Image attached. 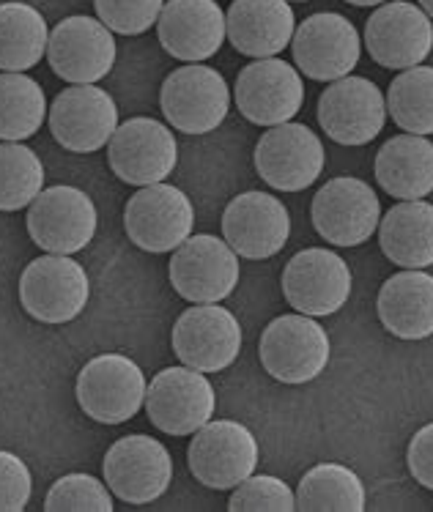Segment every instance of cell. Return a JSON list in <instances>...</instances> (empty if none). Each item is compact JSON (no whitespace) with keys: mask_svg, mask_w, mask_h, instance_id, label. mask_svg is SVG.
Returning <instances> with one entry per match:
<instances>
[{"mask_svg":"<svg viewBox=\"0 0 433 512\" xmlns=\"http://www.w3.org/2000/svg\"><path fill=\"white\" fill-rule=\"evenodd\" d=\"M329 335L313 315H280L266 326L258 356L269 376L283 384L316 381L329 365Z\"/></svg>","mask_w":433,"mask_h":512,"instance_id":"cell-1","label":"cell"},{"mask_svg":"<svg viewBox=\"0 0 433 512\" xmlns=\"http://www.w3.org/2000/svg\"><path fill=\"white\" fill-rule=\"evenodd\" d=\"M258 441L253 430L233 419H209L192 433L187 463L195 480L212 491H231L258 466Z\"/></svg>","mask_w":433,"mask_h":512,"instance_id":"cell-2","label":"cell"},{"mask_svg":"<svg viewBox=\"0 0 433 512\" xmlns=\"http://www.w3.org/2000/svg\"><path fill=\"white\" fill-rule=\"evenodd\" d=\"M159 105L173 129L184 135H209L231 110V88L212 66L187 63L165 77Z\"/></svg>","mask_w":433,"mask_h":512,"instance_id":"cell-3","label":"cell"},{"mask_svg":"<svg viewBox=\"0 0 433 512\" xmlns=\"http://www.w3.org/2000/svg\"><path fill=\"white\" fill-rule=\"evenodd\" d=\"M148 381L135 359L99 354L77 376V403L102 425H121L146 406Z\"/></svg>","mask_w":433,"mask_h":512,"instance_id":"cell-4","label":"cell"},{"mask_svg":"<svg viewBox=\"0 0 433 512\" xmlns=\"http://www.w3.org/2000/svg\"><path fill=\"white\" fill-rule=\"evenodd\" d=\"M91 296L88 274L69 255L47 252L25 266L20 277V302L25 313L42 324H69L83 313Z\"/></svg>","mask_w":433,"mask_h":512,"instance_id":"cell-5","label":"cell"},{"mask_svg":"<svg viewBox=\"0 0 433 512\" xmlns=\"http://www.w3.org/2000/svg\"><path fill=\"white\" fill-rule=\"evenodd\" d=\"M217 392L195 367H165L151 378L146 392L148 419L168 436H192L214 419Z\"/></svg>","mask_w":433,"mask_h":512,"instance_id":"cell-6","label":"cell"},{"mask_svg":"<svg viewBox=\"0 0 433 512\" xmlns=\"http://www.w3.org/2000/svg\"><path fill=\"white\" fill-rule=\"evenodd\" d=\"M296 69L318 83H335L349 77L357 69L362 55V39L354 22L338 11L310 14L302 25H296L291 39Z\"/></svg>","mask_w":433,"mask_h":512,"instance_id":"cell-7","label":"cell"},{"mask_svg":"<svg viewBox=\"0 0 433 512\" xmlns=\"http://www.w3.org/2000/svg\"><path fill=\"white\" fill-rule=\"evenodd\" d=\"M195 209L179 187L151 184L140 187L124 209V230L143 252H173L192 236Z\"/></svg>","mask_w":433,"mask_h":512,"instance_id":"cell-8","label":"cell"},{"mask_svg":"<svg viewBox=\"0 0 433 512\" xmlns=\"http://www.w3.org/2000/svg\"><path fill=\"white\" fill-rule=\"evenodd\" d=\"M170 285L192 304H220L239 285V255L225 239L190 236L173 250Z\"/></svg>","mask_w":433,"mask_h":512,"instance_id":"cell-9","label":"cell"},{"mask_svg":"<svg viewBox=\"0 0 433 512\" xmlns=\"http://www.w3.org/2000/svg\"><path fill=\"white\" fill-rule=\"evenodd\" d=\"M116 39L102 20L74 14L50 31L47 61L53 72L72 85H96L116 66Z\"/></svg>","mask_w":433,"mask_h":512,"instance_id":"cell-10","label":"cell"},{"mask_svg":"<svg viewBox=\"0 0 433 512\" xmlns=\"http://www.w3.org/2000/svg\"><path fill=\"white\" fill-rule=\"evenodd\" d=\"M379 222V195L362 178H332L313 198V228L327 244L360 247L379 230Z\"/></svg>","mask_w":433,"mask_h":512,"instance_id":"cell-11","label":"cell"},{"mask_svg":"<svg viewBox=\"0 0 433 512\" xmlns=\"http://www.w3.org/2000/svg\"><path fill=\"white\" fill-rule=\"evenodd\" d=\"M283 296L296 313L324 318L343 310L349 302L351 277L349 263L338 252L313 247V250L296 252L283 269Z\"/></svg>","mask_w":433,"mask_h":512,"instance_id":"cell-12","label":"cell"},{"mask_svg":"<svg viewBox=\"0 0 433 512\" xmlns=\"http://www.w3.org/2000/svg\"><path fill=\"white\" fill-rule=\"evenodd\" d=\"M318 124L340 146H365L387 124V96L368 77H340L318 99Z\"/></svg>","mask_w":433,"mask_h":512,"instance_id":"cell-13","label":"cell"},{"mask_svg":"<svg viewBox=\"0 0 433 512\" xmlns=\"http://www.w3.org/2000/svg\"><path fill=\"white\" fill-rule=\"evenodd\" d=\"M107 159L124 184L151 187L162 184L176 170L179 143L157 118H129L110 137Z\"/></svg>","mask_w":433,"mask_h":512,"instance_id":"cell-14","label":"cell"},{"mask_svg":"<svg viewBox=\"0 0 433 512\" xmlns=\"http://www.w3.org/2000/svg\"><path fill=\"white\" fill-rule=\"evenodd\" d=\"M105 482L121 502L151 504L173 482V458L162 441L132 433L118 439L105 455Z\"/></svg>","mask_w":433,"mask_h":512,"instance_id":"cell-15","label":"cell"},{"mask_svg":"<svg viewBox=\"0 0 433 512\" xmlns=\"http://www.w3.org/2000/svg\"><path fill=\"white\" fill-rule=\"evenodd\" d=\"M233 99L250 124L280 126L302 110L305 85L299 69L283 58H255L236 77Z\"/></svg>","mask_w":433,"mask_h":512,"instance_id":"cell-16","label":"cell"},{"mask_svg":"<svg viewBox=\"0 0 433 512\" xmlns=\"http://www.w3.org/2000/svg\"><path fill=\"white\" fill-rule=\"evenodd\" d=\"M170 343L181 365L201 373H220L231 367L242 351V326L236 315L220 304H192L179 315Z\"/></svg>","mask_w":433,"mask_h":512,"instance_id":"cell-17","label":"cell"},{"mask_svg":"<svg viewBox=\"0 0 433 512\" xmlns=\"http://www.w3.org/2000/svg\"><path fill=\"white\" fill-rule=\"evenodd\" d=\"M253 162L258 176L269 187L280 192H302L310 184H316L327 154L321 137L313 129L288 121V124L269 126V132L261 135Z\"/></svg>","mask_w":433,"mask_h":512,"instance_id":"cell-18","label":"cell"},{"mask_svg":"<svg viewBox=\"0 0 433 512\" xmlns=\"http://www.w3.org/2000/svg\"><path fill=\"white\" fill-rule=\"evenodd\" d=\"M28 233L36 247L53 255L85 250L96 233L94 200L77 187H50L28 206Z\"/></svg>","mask_w":433,"mask_h":512,"instance_id":"cell-19","label":"cell"},{"mask_svg":"<svg viewBox=\"0 0 433 512\" xmlns=\"http://www.w3.org/2000/svg\"><path fill=\"white\" fill-rule=\"evenodd\" d=\"M365 47L384 69L420 66L433 50V20L409 0L381 3L365 22Z\"/></svg>","mask_w":433,"mask_h":512,"instance_id":"cell-20","label":"cell"},{"mask_svg":"<svg viewBox=\"0 0 433 512\" xmlns=\"http://www.w3.org/2000/svg\"><path fill=\"white\" fill-rule=\"evenodd\" d=\"M116 129V99L99 85H72L55 96L50 107V132L55 143L74 154H94L105 148Z\"/></svg>","mask_w":433,"mask_h":512,"instance_id":"cell-21","label":"cell"},{"mask_svg":"<svg viewBox=\"0 0 433 512\" xmlns=\"http://www.w3.org/2000/svg\"><path fill=\"white\" fill-rule=\"evenodd\" d=\"M222 236L236 255L247 261H266L286 247L291 217L283 200L269 192H242L222 214Z\"/></svg>","mask_w":433,"mask_h":512,"instance_id":"cell-22","label":"cell"},{"mask_svg":"<svg viewBox=\"0 0 433 512\" xmlns=\"http://www.w3.org/2000/svg\"><path fill=\"white\" fill-rule=\"evenodd\" d=\"M157 33L165 53L184 63H201L217 55L228 39L225 11L217 0H168Z\"/></svg>","mask_w":433,"mask_h":512,"instance_id":"cell-23","label":"cell"},{"mask_svg":"<svg viewBox=\"0 0 433 512\" xmlns=\"http://www.w3.org/2000/svg\"><path fill=\"white\" fill-rule=\"evenodd\" d=\"M225 25L236 53L275 58L294 39L296 17L288 0H233Z\"/></svg>","mask_w":433,"mask_h":512,"instance_id":"cell-24","label":"cell"},{"mask_svg":"<svg viewBox=\"0 0 433 512\" xmlns=\"http://www.w3.org/2000/svg\"><path fill=\"white\" fill-rule=\"evenodd\" d=\"M379 318L390 335L425 340L433 335V277L423 269L392 274L379 291Z\"/></svg>","mask_w":433,"mask_h":512,"instance_id":"cell-25","label":"cell"},{"mask_svg":"<svg viewBox=\"0 0 433 512\" xmlns=\"http://www.w3.org/2000/svg\"><path fill=\"white\" fill-rule=\"evenodd\" d=\"M376 181L398 200H423L433 192V143L423 135H398L376 154Z\"/></svg>","mask_w":433,"mask_h":512,"instance_id":"cell-26","label":"cell"},{"mask_svg":"<svg viewBox=\"0 0 433 512\" xmlns=\"http://www.w3.org/2000/svg\"><path fill=\"white\" fill-rule=\"evenodd\" d=\"M381 252L395 266H433V203L401 200L379 222Z\"/></svg>","mask_w":433,"mask_h":512,"instance_id":"cell-27","label":"cell"},{"mask_svg":"<svg viewBox=\"0 0 433 512\" xmlns=\"http://www.w3.org/2000/svg\"><path fill=\"white\" fill-rule=\"evenodd\" d=\"M50 28L42 11L31 3L9 0L0 3V69L25 72L33 69L47 53Z\"/></svg>","mask_w":433,"mask_h":512,"instance_id":"cell-28","label":"cell"},{"mask_svg":"<svg viewBox=\"0 0 433 512\" xmlns=\"http://www.w3.org/2000/svg\"><path fill=\"white\" fill-rule=\"evenodd\" d=\"M365 485L343 463H318L299 480L296 510L307 512H362Z\"/></svg>","mask_w":433,"mask_h":512,"instance_id":"cell-29","label":"cell"},{"mask_svg":"<svg viewBox=\"0 0 433 512\" xmlns=\"http://www.w3.org/2000/svg\"><path fill=\"white\" fill-rule=\"evenodd\" d=\"M47 113V96L33 77L25 72L0 74V140H28L42 129Z\"/></svg>","mask_w":433,"mask_h":512,"instance_id":"cell-30","label":"cell"},{"mask_svg":"<svg viewBox=\"0 0 433 512\" xmlns=\"http://www.w3.org/2000/svg\"><path fill=\"white\" fill-rule=\"evenodd\" d=\"M387 115L409 135H433V66L420 63L392 80Z\"/></svg>","mask_w":433,"mask_h":512,"instance_id":"cell-31","label":"cell"},{"mask_svg":"<svg viewBox=\"0 0 433 512\" xmlns=\"http://www.w3.org/2000/svg\"><path fill=\"white\" fill-rule=\"evenodd\" d=\"M44 165L25 143H0V211H20L39 198Z\"/></svg>","mask_w":433,"mask_h":512,"instance_id":"cell-32","label":"cell"},{"mask_svg":"<svg viewBox=\"0 0 433 512\" xmlns=\"http://www.w3.org/2000/svg\"><path fill=\"white\" fill-rule=\"evenodd\" d=\"M47 512H113V491L107 482H99L91 474H66L55 482L47 499Z\"/></svg>","mask_w":433,"mask_h":512,"instance_id":"cell-33","label":"cell"},{"mask_svg":"<svg viewBox=\"0 0 433 512\" xmlns=\"http://www.w3.org/2000/svg\"><path fill=\"white\" fill-rule=\"evenodd\" d=\"M231 512H291L296 510V493L272 474H250L239 482L228 502Z\"/></svg>","mask_w":433,"mask_h":512,"instance_id":"cell-34","label":"cell"},{"mask_svg":"<svg viewBox=\"0 0 433 512\" xmlns=\"http://www.w3.org/2000/svg\"><path fill=\"white\" fill-rule=\"evenodd\" d=\"M99 20L121 36H140L157 25L165 0H94Z\"/></svg>","mask_w":433,"mask_h":512,"instance_id":"cell-35","label":"cell"},{"mask_svg":"<svg viewBox=\"0 0 433 512\" xmlns=\"http://www.w3.org/2000/svg\"><path fill=\"white\" fill-rule=\"evenodd\" d=\"M33 480L25 460L0 450V512H22L31 502Z\"/></svg>","mask_w":433,"mask_h":512,"instance_id":"cell-36","label":"cell"},{"mask_svg":"<svg viewBox=\"0 0 433 512\" xmlns=\"http://www.w3.org/2000/svg\"><path fill=\"white\" fill-rule=\"evenodd\" d=\"M406 463L414 480L433 491V422L414 433V439L409 441V452H406Z\"/></svg>","mask_w":433,"mask_h":512,"instance_id":"cell-37","label":"cell"},{"mask_svg":"<svg viewBox=\"0 0 433 512\" xmlns=\"http://www.w3.org/2000/svg\"><path fill=\"white\" fill-rule=\"evenodd\" d=\"M346 3H351V6H360V9H365V6H381V3H387V0H346Z\"/></svg>","mask_w":433,"mask_h":512,"instance_id":"cell-38","label":"cell"},{"mask_svg":"<svg viewBox=\"0 0 433 512\" xmlns=\"http://www.w3.org/2000/svg\"><path fill=\"white\" fill-rule=\"evenodd\" d=\"M417 3H420V9H423L425 14L433 20V0H417Z\"/></svg>","mask_w":433,"mask_h":512,"instance_id":"cell-39","label":"cell"},{"mask_svg":"<svg viewBox=\"0 0 433 512\" xmlns=\"http://www.w3.org/2000/svg\"><path fill=\"white\" fill-rule=\"evenodd\" d=\"M296 3H302V0H296Z\"/></svg>","mask_w":433,"mask_h":512,"instance_id":"cell-40","label":"cell"}]
</instances>
